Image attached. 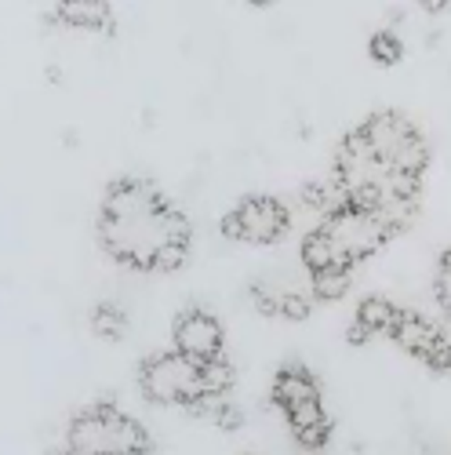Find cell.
Listing matches in <instances>:
<instances>
[{"label":"cell","instance_id":"9","mask_svg":"<svg viewBox=\"0 0 451 455\" xmlns=\"http://www.w3.org/2000/svg\"><path fill=\"white\" fill-rule=\"evenodd\" d=\"M149 451V434L138 419L109 408L106 419V455H146Z\"/></svg>","mask_w":451,"mask_h":455},{"label":"cell","instance_id":"6","mask_svg":"<svg viewBox=\"0 0 451 455\" xmlns=\"http://www.w3.org/2000/svg\"><path fill=\"white\" fill-rule=\"evenodd\" d=\"M360 128H364V135H368V142H371V149H375V157H379L386 168H393V164L400 161L404 149L419 139L415 124H407L400 113H393V109L371 113V117H368Z\"/></svg>","mask_w":451,"mask_h":455},{"label":"cell","instance_id":"16","mask_svg":"<svg viewBox=\"0 0 451 455\" xmlns=\"http://www.w3.org/2000/svg\"><path fill=\"white\" fill-rule=\"evenodd\" d=\"M368 55L379 62V66H397L400 62V55H404V44H400V36L393 33V29H379L368 41Z\"/></svg>","mask_w":451,"mask_h":455},{"label":"cell","instance_id":"5","mask_svg":"<svg viewBox=\"0 0 451 455\" xmlns=\"http://www.w3.org/2000/svg\"><path fill=\"white\" fill-rule=\"evenodd\" d=\"M222 343H226V331L218 317H211L201 307H186L171 324V350L197 364L222 357Z\"/></svg>","mask_w":451,"mask_h":455},{"label":"cell","instance_id":"28","mask_svg":"<svg viewBox=\"0 0 451 455\" xmlns=\"http://www.w3.org/2000/svg\"><path fill=\"white\" fill-rule=\"evenodd\" d=\"M241 455H255V451H241Z\"/></svg>","mask_w":451,"mask_h":455},{"label":"cell","instance_id":"18","mask_svg":"<svg viewBox=\"0 0 451 455\" xmlns=\"http://www.w3.org/2000/svg\"><path fill=\"white\" fill-rule=\"evenodd\" d=\"M281 299H284V291L273 288V284H266V281H255L251 284V302H255V310L262 317H277L281 314Z\"/></svg>","mask_w":451,"mask_h":455},{"label":"cell","instance_id":"1","mask_svg":"<svg viewBox=\"0 0 451 455\" xmlns=\"http://www.w3.org/2000/svg\"><path fill=\"white\" fill-rule=\"evenodd\" d=\"M171 204L161 197V189L146 179H117L99 215L102 248L131 270H154V259L164 248V212Z\"/></svg>","mask_w":451,"mask_h":455},{"label":"cell","instance_id":"7","mask_svg":"<svg viewBox=\"0 0 451 455\" xmlns=\"http://www.w3.org/2000/svg\"><path fill=\"white\" fill-rule=\"evenodd\" d=\"M390 339L404 350V354H411V357H426L440 339H444V331L433 324V321H426L423 314H415V310H400V317H397V324H393V331H390Z\"/></svg>","mask_w":451,"mask_h":455},{"label":"cell","instance_id":"3","mask_svg":"<svg viewBox=\"0 0 451 455\" xmlns=\"http://www.w3.org/2000/svg\"><path fill=\"white\" fill-rule=\"evenodd\" d=\"M291 212L270 197V194H255L244 197L230 215L222 219V237L230 241H251V244H273L288 234Z\"/></svg>","mask_w":451,"mask_h":455},{"label":"cell","instance_id":"4","mask_svg":"<svg viewBox=\"0 0 451 455\" xmlns=\"http://www.w3.org/2000/svg\"><path fill=\"white\" fill-rule=\"evenodd\" d=\"M320 226L335 237V244L343 248V255L350 259V267H357L360 259L375 255V251H379L390 241V230L379 222V215H375V212H360V208H346V212L324 219Z\"/></svg>","mask_w":451,"mask_h":455},{"label":"cell","instance_id":"25","mask_svg":"<svg viewBox=\"0 0 451 455\" xmlns=\"http://www.w3.org/2000/svg\"><path fill=\"white\" fill-rule=\"evenodd\" d=\"M346 339H350V343H353V347H364V343H368V339H371V335H368V331H364V328H360V324L353 321V324H350V331H346Z\"/></svg>","mask_w":451,"mask_h":455},{"label":"cell","instance_id":"15","mask_svg":"<svg viewBox=\"0 0 451 455\" xmlns=\"http://www.w3.org/2000/svg\"><path fill=\"white\" fill-rule=\"evenodd\" d=\"M233 383H237V371L226 357L201 364V394H230Z\"/></svg>","mask_w":451,"mask_h":455},{"label":"cell","instance_id":"20","mask_svg":"<svg viewBox=\"0 0 451 455\" xmlns=\"http://www.w3.org/2000/svg\"><path fill=\"white\" fill-rule=\"evenodd\" d=\"M291 437L306 451H320L328 444V437H331V423H320V427H310V430H291Z\"/></svg>","mask_w":451,"mask_h":455},{"label":"cell","instance_id":"26","mask_svg":"<svg viewBox=\"0 0 451 455\" xmlns=\"http://www.w3.org/2000/svg\"><path fill=\"white\" fill-rule=\"evenodd\" d=\"M423 8H426V12H433V15H437V12H444V8H447V4H444V0H430V4H423Z\"/></svg>","mask_w":451,"mask_h":455},{"label":"cell","instance_id":"17","mask_svg":"<svg viewBox=\"0 0 451 455\" xmlns=\"http://www.w3.org/2000/svg\"><path fill=\"white\" fill-rule=\"evenodd\" d=\"M194 241V226L178 208H168L164 212V244H178V248H190Z\"/></svg>","mask_w":451,"mask_h":455},{"label":"cell","instance_id":"14","mask_svg":"<svg viewBox=\"0 0 451 455\" xmlns=\"http://www.w3.org/2000/svg\"><path fill=\"white\" fill-rule=\"evenodd\" d=\"M350 270L343 267H331V270H320V274H310V295L313 299H324V302H335L350 291Z\"/></svg>","mask_w":451,"mask_h":455},{"label":"cell","instance_id":"13","mask_svg":"<svg viewBox=\"0 0 451 455\" xmlns=\"http://www.w3.org/2000/svg\"><path fill=\"white\" fill-rule=\"evenodd\" d=\"M91 328H95L99 339H106V343H121V339L128 335V314H124V307H121V302H113V299L99 302V307L91 310Z\"/></svg>","mask_w":451,"mask_h":455},{"label":"cell","instance_id":"11","mask_svg":"<svg viewBox=\"0 0 451 455\" xmlns=\"http://www.w3.org/2000/svg\"><path fill=\"white\" fill-rule=\"evenodd\" d=\"M55 19L73 29H106L113 22V8L106 0H62L55 4Z\"/></svg>","mask_w":451,"mask_h":455},{"label":"cell","instance_id":"19","mask_svg":"<svg viewBox=\"0 0 451 455\" xmlns=\"http://www.w3.org/2000/svg\"><path fill=\"white\" fill-rule=\"evenodd\" d=\"M310 310H313L310 291H284V299H281V317L303 321V317H310Z\"/></svg>","mask_w":451,"mask_h":455},{"label":"cell","instance_id":"10","mask_svg":"<svg viewBox=\"0 0 451 455\" xmlns=\"http://www.w3.org/2000/svg\"><path fill=\"white\" fill-rule=\"evenodd\" d=\"M298 255H303V267L310 274H320V270H331V267H343V270H353L350 259L343 255V248L335 244V237L324 230V226H317V230H310L303 237V248H298Z\"/></svg>","mask_w":451,"mask_h":455},{"label":"cell","instance_id":"23","mask_svg":"<svg viewBox=\"0 0 451 455\" xmlns=\"http://www.w3.org/2000/svg\"><path fill=\"white\" fill-rule=\"evenodd\" d=\"M423 361H426V368H433V371H447V368H451V343H447V335L440 339V343H437Z\"/></svg>","mask_w":451,"mask_h":455},{"label":"cell","instance_id":"2","mask_svg":"<svg viewBox=\"0 0 451 455\" xmlns=\"http://www.w3.org/2000/svg\"><path fill=\"white\" fill-rule=\"evenodd\" d=\"M138 390L154 404H190L201 397V364L175 350L149 354L138 364Z\"/></svg>","mask_w":451,"mask_h":455},{"label":"cell","instance_id":"27","mask_svg":"<svg viewBox=\"0 0 451 455\" xmlns=\"http://www.w3.org/2000/svg\"><path fill=\"white\" fill-rule=\"evenodd\" d=\"M48 81H51V84H59V81H62V69H59V66H51V69H48Z\"/></svg>","mask_w":451,"mask_h":455},{"label":"cell","instance_id":"22","mask_svg":"<svg viewBox=\"0 0 451 455\" xmlns=\"http://www.w3.org/2000/svg\"><path fill=\"white\" fill-rule=\"evenodd\" d=\"M186 255H190V248L164 244V248L157 251V259H154V270H164V274H171V270H178L182 262H186Z\"/></svg>","mask_w":451,"mask_h":455},{"label":"cell","instance_id":"8","mask_svg":"<svg viewBox=\"0 0 451 455\" xmlns=\"http://www.w3.org/2000/svg\"><path fill=\"white\" fill-rule=\"evenodd\" d=\"M273 401H277L281 411H288V408H298V404L320 401V387H317V379L310 375V368L288 364L273 379Z\"/></svg>","mask_w":451,"mask_h":455},{"label":"cell","instance_id":"12","mask_svg":"<svg viewBox=\"0 0 451 455\" xmlns=\"http://www.w3.org/2000/svg\"><path fill=\"white\" fill-rule=\"evenodd\" d=\"M397 317H400V310L393 307L390 299H383V295H368V299H360L357 302V324L368 331V335H390L393 331V324H397Z\"/></svg>","mask_w":451,"mask_h":455},{"label":"cell","instance_id":"24","mask_svg":"<svg viewBox=\"0 0 451 455\" xmlns=\"http://www.w3.org/2000/svg\"><path fill=\"white\" fill-rule=\"evenodd\" d=\"M215 427H218V430H241V427H244L241 408H237V404H226V408H222V415L215 419Z\"/></svg>","mask_w":451,"mask_h":455},{"label":"cell","instance_id":"21","mask_svg":"<svg viewBox=\"0 0 451 455\" xmlns=\"http://www.w3.org/2000/svg\"><path fill=\"white\" fill-rule=\"evenodd\" d=\"M437 299H440V307H444L447 317H451V248L444 251L440 267H437Z\"/></svg>","mask_w":451,"mask_h":455}]
</instances>
